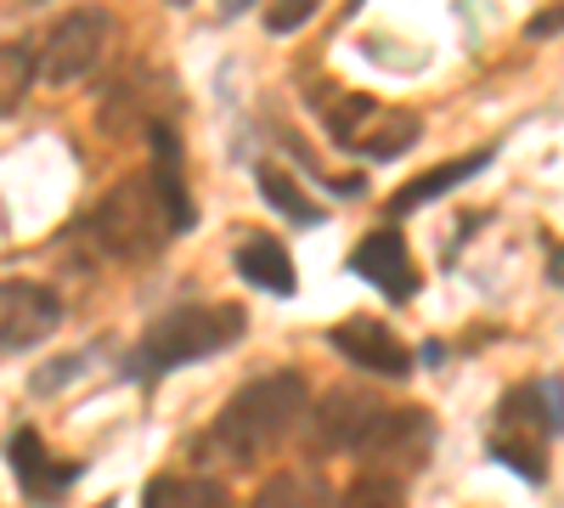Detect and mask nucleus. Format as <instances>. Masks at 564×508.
<instances>
[{"label":"nucleus","instance_id":"1","mask_svg":"<svg viewBox=\"0 0 564 508\" xmlns=\"http://www.w3.org/2000/svg\"><path fill=\"white\" fill-rule=\"evenodd\" d=\"M300 419H305V379L300 374H265L220 407L215 441L238 457H260L276 441H289Z\"/></svg>","mask_w":564,"mask_h":508},{"label":"nucleus","instance_id":"2","mask_svg":"<svg viewBox=\"0 0 564 508\" xmlns=\"http://www.w3.org/2000/svg\"><path fill=\"white\" fill-rule=\"evenodd\" d=\"M243 334V311L238 305H181L170 316H159L141 350L130 356V374L141 385H153L170 367H186V361H204V356H220L226 345H238Z\"/></svg>","mask_w":564,"mask_h":508},{"label":"nucleus","instance_id":"3","mask_svg":"<svg viewBox=\"0 0 564 508\" xmlns=\"http://www.w3.org/2000/svg\"><path fill=\"white\" fill-rule=\"evenodd\" d=\"M175 233L170 209L153 187V175H130L90 209V238L108 260H153L164 249V238Z\"/></svg>","mask_w":564,"mask_h":508},{"label":"nucleus","instance_id":"4","mask_svg":"<svg viewBox=\"0 0 564 508\" xmlns=\"http://www.w3.org/2000/svg\"><path fill=\"white\" fill-rule=\"evenodd\" d=\"M108 45H113V12L108 7H79V12H68L52 34H45V45H40V79L74 85V79H85L90 68L108 57Z\"/></svg>","mask_w":564,"mask_h":508},{"label":"nucleus","instance_id":"5","mask_svg":"<svg viewBox=\"0 0 564 508\" xmlns=\"http://www.w3.org/2000/svg\"><path fill=\"white\" fill-rule=\"evenodd\" d=\"M384 419H390V407L379 396H367V390H334V396L316 401L311 441L322 452H361L372 435H379Z\"/></svg>","mask_w":564,"mask_h":508},{"label":"nucleus","instance_id":"6","mask_svg":"<svg viewBox=\"0 0 564 508\" xmlns=\"http://www.w3.org/2000/svg\"><path fill=\"white\" fill-rule=\"evenodd\" d=\"M63 300L45 283H0V350L40 345L45 334H57Z\"/></svg>","mask_w":564,"mask_h":508},{"label":"nucleus","instance_id":"7","mask_svg":"<svg viewBox=\"0 0 564 508\" xmlns=\"http://www.w3.org/2000/svg\"><path fill=\"white\" fill-rule=\"evenodd\" d=\"M327 345H334L345 361H356L361 374H384V379H401L406 367H412V356H406V345L384 328V322H372V316H350V322H339L334 334H327Z\"/></svg>","mask_w":564,"mask_h":508},{"label":"nucleus","instance_id":"8","mask_svg":"<svg viewBox=\"0 0 564 508\" xmlns=\"http://www.w3.org/2000/svg\"><path fill=\"white\" fill-rule=\"evenodd\" d=\"M372 289H384L390 300H412L417 289V271H412V255H406V238L395 226H379V233H367L356 244V260H350Z\"/></svg>","mask_w":564,"mask_h":508},{"label":"nucleus","instance_id":"9","mask_svg":"<svg viewBox=\"0 0 564 508\" xmlns=\"http://www.w3.org/2000/svg\"><path fill=\"white\" fill-rule=\"evenodd\" d=\"M430 446H435V424L406 407V412H390V419L379 424V435L361 446V457H372L379 469H412V464L430 457Z\"/></svg>","mask_w":564,"mask_h":508},{"label":"nucleus","instance_id":"10","mask_svg":"<svg viewBox=\"0 0 564 508\" xmlns=\"http://www.w3.org/2000/svg\"><path fill=\"white\" fill-rule=\"evenodd\" d=\"M148 136H153V187H159V198H164V209H170V226H175V233H193L198 209H193V193H186L181 136H175L170 125H159V119H153Z\"/></svg>","mask_w":564,"mask_h":508},{"label":"nucleus","instance_id":"11","mask_svg":"<svg viewBox=\"0 0 564 508\" xmlns=\"http://www.w3.org/2000/svg\"><path fill=\"white\" fill-rule=\"evenodd\" d=\"M238 271L249 277L254 289H265V294H294V289H300L289 249H282L271 233H249V238L238 244Z\"/></svg>","mask_w":564,"mask_h":508},{"label":"nucleus","instance_id":"12","mask_svg":"<svg viewBox=\"0 0 564 508\" xmlns=\"http://www.w3.org/2000/svg\"><path fill=\"white\" fill-rule=\"evenodd\" d=\"M491 164V153L480 148V153H463V159H452V164H435V170H423L417 181H406V187L390 198V215L401 220V215H412V209H423L430 198H441V193H452V187H463L468 175H480Z\"/></svg>","mask_w":564,"mask_h":508},{"label":"nucleus","instance_id":"13","mask_svg":"<svg viewBox=\"0 0 564 508\" xmlns=\"http://www.w3.org/2000/svg\"><path fill=\"white\" fill-rule=\"evenodd\" d=\"M12 464H18V480H23L34 497H52V491H63V486L79 480V464H52L34 430H18V435H12Z\"/></svg>","mask_w":564,"mask_h":508},{"label":"nucleus","instance_id":"14","mask_svg":"<svg viewBox=\"0 0 564 508\" xmlns=\"http://www.w3.org/2000/svg\"><path fill=\"white\" fill-rule=\"evenodd\" d=\"M327 136H334L339 148H367V136L379 130V119H384V102H372V97H361V90H345V97H334L327 102Z\"/></svg>","mask_w":564,"mask_h":508},{"label":"nucleus","instance_id":"15","mask_svg":"<svg viewBox=\"0 0 564 508\" xmlns=\"http://www.w3.org/2000/svg\"><path fill=\"white\" fill-rule=\"evenodd\" d=\"M141 508H231V497L204 475H164L141 491Z\"/></svg>","mask_w":564,"mask_h":508},{"label":"nucleus","instance_id":"16","mask_svg":"<svg viewBox=\"0 0 564 508\" xmlns=\"http://www.w3.org/2000/svg\"><path fill=\"white\" fill-rule=\"evenodd\" d=\"M34 74H40V52H34V45L29 40H0V119L23 108Z\"/></svg>","mask_w":564,"mask_h":508},{"label":"nucleus","instance_id":"17","mask_svg":"<svg viewBox=\"0 0 564 508\" xmlns=\"http://www.w3.org/2000/svg\"><path fill=\"white\" fill-rule=\"evenodd\" d=\"M254 508H334V497H327L322 475H311V469H282V475H271V480L260 486Z\"/></svg>","mask_w":564,"mask_h":508},{"label":"nucleus","instance_id":"18","mask_svg":"<svg viewBox=\"0 0 564 508\" xmlns=\"http://www.w3.org/2000/svg\"><path fill=\"white\" fill-rule=\"evenodd\" d=\"M254 181H260V198H265L276 215H289V220H300V226H316V220H322V209L300 193V181L282 170V164H260Z\"/></svg>","mask_w":564,"mask_h":508},{"label":"nucleus","instance_id":"19","mask_svg":"<svg viewBox=\"0 0 564 508\" xmlns=\"http://www.w3.org/2000/svg\"><path fill=\"white\" fill-rule=\"evenodd\" d=\"M417 142V119L412 114H401V108H384V119H379V130L367 136V148H361V159H401L406 148Z\"/></svg>","mask_w":564,"mask_h":508},{"label":"nucleus","instance_id":"20","mask_svg":"<svg viewBox=\"0 0 564 508\" xmlns=\"http://www.w3.org/2000/svg\"><path fill=\"white\" fill-rule=\"evenodd\" d=\"M339 508H406V497H401V480H395V475L367 469V475H356V480L345 486Z\"/></svg>","mask_w":564,"mask_h":508},{"label":"nucleus","instance_id":"21","mask_svg":"<svg viewBox=\"0 0 564 508\" xmlns=\"http://www.w3.org/2000/svg\"><path fill=\"white\" fill-rule=\"evenodd\" d=\"M316 7H322V0H271L265 29H271V34H294V29H305V23L316 18Z\"/></svg>","mask_w":564,"mask_h":508},{"label":"nucleus","instance_id":"22","mask_svg":"<svg viewBox=\"0 0 564 508\" xmlns=\"http://www.w3.org/2000/svg\"><path fill=\"white\" fill-rule=\"evenodd\" d=\"M536 407H542V419H547V435H564V379H536Z\"/></svg>","mask_w":564,"mask_h":508},{"label":"nucleus","instance_id":"23","mask_svg":"<svg viewBox=\"0 0 564 508\" xmlns=\"http://www.w3.org/2000/svg\"><path fill=\"white\" fill-rule=\"evenodd\" d=\"M553 29H564V12H542V18L531 23V34H553Z\"/></svg>","mask_w":564,"mask_h":508},{"label":"nucleus","instance_id":"24","mask_svg":"<svg viewBox=\"0 0 564 508\" xmlns=\"http://www.w3.org/2000/svg\"><path fill=\"white\" fill-rule=\"evenodd\" d=\"M243 7L249 0H220V18H243Z\"/></svg>","mask_w":564,"mask_h":508}]
</instances>
